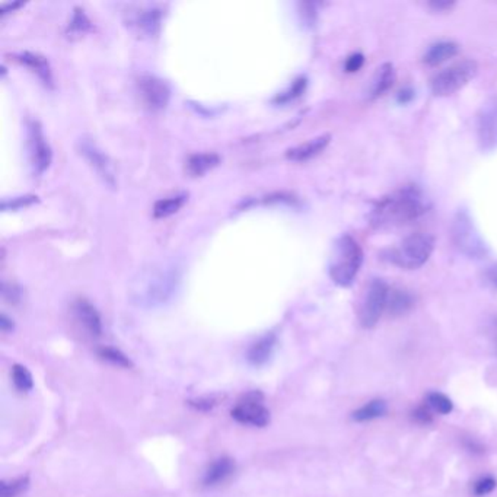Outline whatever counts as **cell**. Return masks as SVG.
<instances>
[{
    "instance_id": "obj_26",
    "label": "cell",
    "mask_w": 497,
    "mask_h": 497,
    "mask_svg": "<svg viewBox=\"0 0 497 497\" xmlns=\"http://www.w3.org/2000/svg\"><path fill=\"white\" fill-rule=\"evenodd\" d=\"M305 89H306V77L301 76V77H298V79H294L293 82H292V85H290L286 91L280 92L279 95L274 98V102H277V104L290 102V101H293V100L299 98V97L302 95V93L305 92Z\"/></svg>"
},
{
    "instance_id": "obj_5",
    "label": "cell",
    "mask_w": 497,
    "mask_h": 497,
    "mask_svg": "<svg viewBox=\"0 0 497 497\" xmlns=\"http://www.w3.org/2000/svg\"><path fill=\"white\" fill-rule=\"evenodd\" d=\"M451 236L455 247L469 259H485L489 252L471 216L465 210H460L455 214L451 225Z\"/></svg>"
},
{
    "instance_id": "obj_25",
    "label": "cell",
    "mask_w": 497,
    "mask_h": 497,
    "mask_svg": "<svg viewBox=\"0 0 497 497\" xmlns=\"http://www.w3.org/2000/svg\"><path fill=\"white\" fill-rule=\"evenodd\" d=\"M10 375H12V382H13V385L17 386L18 391L28 393L34 388L32 373L28 369H26V366L19 365V364L13 365L12 371H10Z\"/></svg>"
},
{
    "instance_id": "obj_30",
    "label": "cell",
    "mask_w": 497,
    "mask_h": 497,
    "mask_svg": "<svg viewBox=\"0 0 497 497\" xmlns=\"http://www.w3.org/2000/svg\"><path fill=\"white\" fill-rule=\"evenodd\" d=\"M89 28H91V22L86 18L85 12L82 9L76 8L75 13H73L72 22L69 25V32H72L75 35H80V34H84L85 31H88Z\"/></svg>"
},
{
    "instance_id": "obj_37",
    "label": "cell",
    "mask_w": 497,
    "mask_h": 497,
    "mask_svg": "<svg viewBox=\"0 0 497 497\" xmlns=\"http://www.w3.org/2000/svg\"><path fill=\"white\" fill-rule=\"evenodd\" d=\"M190 404L198 410H210L214 404H216V401L212 398H200L196 401H190Z\"/></svg>"
},
{
    "instance_id": "obj_3",
    "label": "cell",
    "mask_w": 497,
    "mask_h": 497,
    "mask_svg": "<svg viewBox=\"0 0 497 497\" xmlns=\"http://www.w3.org/2000/svg\"><path fill=\"white\" fill-rule=\"evenodd\" d=\"M362 263H364V251H362L357 241L347 234L341 235L335 241L331 255V280L341 288L352 286L360 272Z\"/></svg>"
},
{
    "instance_id": "obj_39",
    "label": "cell",
    "mask_w": 497,
    "mask_h": 497,
    "mask_svg": "<svg viewBox=\"0 0 497 497\" xmlns=\"http://www.w3.org/2000/svg\"><path fill=\"white\" fill-rule=\"evenodd\" d=\"M453 2H431L429 3V6H431L432 9L438 10V12H443V10H449L451 8H453Z\"/></svg>"
},
{
    "instance_id": "obj_2",
    "label": "cell",
    "mask_w": 497,
    "mask_h": 497,
    "mask_svg": "<svg viewBox=\"0 0 497 497\" xmlns=\"http://www.w3.org/2000/svg\"><path fill=\"white\" fill-rule=\"evenodd\" d=\"M424 196L418 185H406L379 200L369 214L375 229H395L418 221L426 212Z\"/></svg>"
},
{
    "instance_id": "obj_17",
    "label": "cell",
    "mask_w": 497,
    "mask_h": 497,
    "mask_svg": "<svg viewBox=\"0 0 497 497\" xmlns=\"http://www.w3.org/2000/svg\"><path fill=\"white\" fill-rule=\"evenodd\" d=\"M394 80H395L394 66L391 63H384L381 67H378V71H376V73L372 77L369 97L372 100L382 97L388 89L393 88Z\"/></svg>"
},
{
    "instance_id": "obj_22",
    "label": "cell",
    "mask_w": 497,
    "mask_h": 497,
    "mask_svg": "<svg viewBox=\"0 0 497 497\" xmlns=\"http://www.w3.org/2000/svg\"><path fill=\"white\" fill-rule=\"evenodd\" d=\"M216 153H194L187 160V171L190 176L198 177L219 164Z\"/></svg>"
},
{
    "instance_id": "obj_20",
    "label": "cell",
    "mask_w": 497,
    "mask_h": 497,
    "mask_svg": "<svg viewBox=\"0 0 497 497\" xmlns=\"http://www.w3.org/2000/svg\"><path fill=\"white\" fill-rule=\"evenodd\" d=\"M17 57H18V60L21 63H24L25 66H28L34 73H37V76L41 79L46 85L50 86L53 84L50 64H48V60L44 56L38 55V53H32V51H24V53H21V55H18Z\"/></svg>"
},
{
    "instance_id": "obj_24",
    "label": "cell",
    "mask_w": 497,
    "mask_h": 497,
    "mask_svg": "<svg viewBox=\"0 0 497 497\" xmlns=\"http://www.w3.org/2000/svg\"><path fill=\"white\" fill-rule=\"evenodd\" d=\"M187 200V194H176L158 200L153 206V214L156 218H167L169 214L176 213Z\"/></svg>"
},
{
    "instance_id": "obj_35",
    "label": "cell",
    "mask_w": 497,
    "mask_h": 497,
    "mask_svg": "<svg viewBox=\"0 0 497 497\" xmlns=\"http://www.w3.org/2000/svg\"><path fill=\"white\" fill-rule=\"evenodd\" d=\"M3 298L10 303H17V302H19L21 292L15 285L3 283Z\"/></svg>"
},
{
    "instance_id": "obj_4",
    "label": "cell",
    "mask_w": 497,
    "mask_h": 497,
    "mask_svg": "<svg viewBox=\"0 0 497 497\" xmlns=\"http://www.w3.org/2000/svg\"><path fill=\"white\" fill-rule=\"evenodd\" d=\"M435 248L433 236L427 234H413L407 236L402 243L393 250L391 260L395 265L406 268V270H415L427 263Z\"/></svg>"
},
{
    "instance_id": "obj_29",
    "label": "cell",
    "mask_w": 497,
    "mask_h": 497,
    "mask_svg": "<svg viewBox=\"0 0 497 497\" xmlns=\"http://www.w3.org/2000/svg\"><path fill=\"white\" fill-rule=\"evenodd\" d=\"M28 487V477H19L2 482V497H17Z\"/></svg>"
},
{
    "instance_id": "obj_23",
    "label": "cell",
    "mask_w": 497,
    "mask_h": 497,
    "mask_svg": "<svg viewBox=\"0 0 497 497\" xmlns=\"http://www.w3.org/2000/svg\"><path fill=\"white\" fill-rule=\"evenodd\" d=\"M386 413V404L385 401L382 400H373L368 404H365L364 407H360L359 410H356L353 413V420L355 422H369L373 419L382 418V415Z\"/></svg>"
},
{
    "instance_id": "obj_6",
    "label": "cell",
    "mask_w": 497,
    "mask_h": 497,
    "mask_svg": "<svg viewBox=\"0 0 497 497\" xmlns=\"http://www.w3.org/2000/svg\"><path fill=\"white\" fill-rule=\"evenodd\" d=\"M478 72V66L474 60H461L447 69L439 72L432 79V92L436 97H449L473 80Z\"/></svg>"
},
{
    "instance_id": "obj_9",
    "label": "cell",
    "mask_w": 497,
    "mask_h": 497,
    "mask_svg": "<svg viewBox=\"0 0 497 497\" xmlns=\"http://www.w3.org/2000/svg\"><path fill=\"white\" fill-rule=\"evenodd\" d=\"M231 414L238 423L254 427H264L270 422V411L264 406L263 395L257 391L250 393L243 400H239Z\"/></svg>"
},
{
    "instance_id": "obj_1",
    "label": "cell",
    "mask_w": 497,
    "mask_h": 497,
    "mask_svg": "<svg viewBox=\"0 0 497 497\" xmlns=\"http://www.w3.org/2000/svg\"><path fill=\"white\" fill-rule=\"evenodd\" d=\"M181 265L176 260H156L140 267L129 285V299L139 308L167 303L181 283Z\"/></svg>"
},
{
    "instance_id": "obj_21",
    "label": "cell",
    "mask_w": 497,
    "mask_h": 497,
    "mask_svg": "<svg viewBox=\"0 0 497 497\" xmlns=\"http://www.w3.org/2000/svg\"><path fill=\"white\" fill-rule=\"evenodd\" d=\"M235 471V462L231 458H219L214 461L205 474V486H216L229 478Z\"/></svg>"
},
{
    "instance_id": "obj_27",
    "label": "cell",
    "mask_w": 497,
    "mask_h": 497,
    "mask_svg": "<svg viewBox=\"0 0 497 497\" xmlns=\"http://www.w3.org/2000/svg\"><path fill=\"white\" fill-rule=\"evenodd\" d=\"M427 406L439 414H449L453 410L451 398L440 393H431L427 395Z\"/></svg>"
},
{
    "instance_id": "obj_7",
    "label": "cell",
    "mask_w": 497,
    "mask_h": 497,
    "mask_svg": "<svg viewBox=\"0 0 497 497\" xmlns=\"http://www.w3.org/2000/svg\"><path fill=\"white\" fill-rule=\"evenodd\" d=\"M389 289L391 288H389L381 279H373L371 281L359 311V319L362 327L373 328L376 324H378L382 314L386 311Z\"/></svg>"
},
{
    "instance_id": "obj_28",
    "label": "cell",
    "mask_w": 497,
    "mask_h": 497,
    "mask_svg": "<svg viewBox=\"0 0 497 497\" xmlns=\"http://www.w3.org/2000/svg\"><path fill=\"white\" fill-rule=\"evenodd\" d=\"M100 356L105 360H109L110 364L113 365H117V366H122V368H131L133 364L131 360L124 355L118 350V348H114V347H101L100 348Z\"/></svg>"
},
{
    "instance_id": "obj_11",
    "label": "cell",
    "mask_w": 497,
    "mask_h": 497,
    "mask_svg": "<svg viewBox=\"0 0 497 497\" xmlns=\"http://www.w3.org/2000/svg\"><path fill=\"white\" fill-rule=\"evenodd\" d=\"M162 10L155 5L131 6L124 13L126 25L140 35H155L159 30Z\"/></svg>"
},
{
    "instance_id": "obj_34",
    "label": "cell",
    "mask_w": 497,
    "mask_h": 497,
    "mask_svg": "<svg viewBox=\"0 0 497 497\" xmlns=\"http://www.w3.org/2000/svg\"><path fill=\"white\" fill-rule=\"evenodd\" d=\"M413 418L415 422H419L422 424H427L432 422V413H431V407H426V406H420L414 410L413 413Z\"/></svg>"
},
{
    "instance_id": "obj_31",
    "label": "cell",
    "mask_w": 497,
    "mask_h": 497,
    "mask_svg": "<svg viewBox=\"0 0 497 497\" xmlns=\"http://www.w3.org/2000/svg\"><path fill=\"white\" fill-rule=\"evenodd\" d=\"M496 489V480L491 477L480 478L474 485V493L477 496H486L490 494Z\"/></svg>"
},
{
    "instance_id": "obj_16",
    "label": "cell",
    "mask_w": 497,
    "mask_h": 497,
    "mask_svg": "<svg viewBox=\"0 0 497 497\" xmlns=\"http://www.w3.org/2000/svg\"><path fill=\"white\" fill-rule=\"evenodd\" d=\"M414 306V297L406 290L400 288H391L388 294L386 311L391 317H401L410 312Z\"/></svg>"
},
{
    "instance_id": "obj_32",
    "label": "cell",
    "mask_w": 497,
    "mask_h": 497,
    "mask_svg": "<svg viewBox=\"0 0 497 497\" xmlns=\"http://www.w3.org/2000/svg\"><path fill=\"white\" fill-rule=\"evenodd\" d=\"M364 63H365L364 55H360V53H355V55L347 57V60L344 63V69L348 73H355V72H359L362 69V66H364Z\"/></svg>"
},
{
    "instance_id": "obj_40",
    "label": "cell",
    "mask_w": 497,
    "mask_h": 497,
    "mask_svg": "<svg viewBox=\"0 0 497 497\" xmlns=\"http://www.w3.org/2000/svg\"><path fill=\"white\" fill-rule=\"evenodd\" d=\"M0 328H2L3 332L12 331V328H13V321L10 318H8L6 314H2V317H0Z\"/></svg>"
},
{
    "instance_id": "obj_41",
    "label": "cell",
    "mask_w": 497,
    "mask_h": 497,
    "mask_svg": "<svg viewBox=\"0 0 497 497\" xmlns=\"http://www.w3.org/2000/svg\"><path fill=\"white\" fill-rule=\"evenodd\" d=\"M496 352H497V339H496Z\"/></svg>"
},
{
    "instance_id": "obj_33",
    "label": "cell",
    "mask_w": 497,
    "mask_h": 497,
    "mask_svg": "<svg viewBox=\"0 0 497 497\" xmlns=\"http://www.w3.org/2000/svg\"><path fill=\"white\" fill-rule=\"evenodd\" d=\"M35 198H37V197H34V196H25V197L12 198L10 201L3 200L2 207H3V210H8V209H18V207H22V206H26V205H31L32 201H35Z\"/></svg>"
},
{
    "instance_id": "obj_14",
    "label": "cell",
    "mask_w": 497,
    "mask_h": 497,
    "mask_svg": "<svg viewBox=\"0 0 497 497\" xmlns=\"http://www.w3.org/2000/svg\"><path fill=\"white\" fill-rule=\"evenodd\" d=\"M73 312L79 324L84 327L89 335L100 337L102 334V322L95 306L86 299H77L73 303Z\"/></svg>"
},
{
    "instance_id": "obj_10",
    "label": "cell",
    "mask_w": 497,
    "mask_h": 497,
    "mask_svg": "<svg viewBox=\"0 0 497 497\" xmlns=\"http://www.w3.org/2000/svg\"><path fill=\"white\" fill-rule=\"evenodd\" d=\"M26 146H28V158L34 172L41 174L51 162V147L38 120H30L26 124Z\"/></svg>"
},
{
    "instance_id": "obj_38",
    "label": "cell",
    "mask_w": 497,
    "mask_h": 497,
    "mask_svg": "<svg viewBox=\"0 0 497 497\" xmlns=\"http://www.w3.org/2000/svg\"><path fill=\"white\" fill-rule=\"evenodd\" d=\"M413 98H414V91L410 89V88L402 89V91L398 93V102H400V104H409Z\"/></svg>"
},
{
    "instance_id": "obj_18",
    "label": "cell",
    "mask_w": 497,
    "mask_h": 497,
    "mask_svg": "<svg viewBox=\"0 0 497 497\" xmlns=\"http://www.w3.org/2000/svg\"><path fill=\"white\" fill-rule=\"evenodd\" d=\"M276 344V337L273 334H267L260 340L255 341L247 353V359L251 365L254 366H261L267 364V360L272 357L273 350Z\"/></svg>"
},
{
    "instance_id": "obj_36",
    "label": "cell",
    "mask_w": 497,
    "mask_h": 497,
    "mask_svg": "<svg viewBox=\"0 0 497 497\" xmlns=\"http://www.w3.org/2000/svg\"><path fill=\"white\" fill-rule=\"evenodd\" d=\"M485 280L487 281V283H489L491 288L497 289V263H494V264H491V265H489V267L486 268Z\"/></svg>"
},
{
    "instance_id": "obj_12",
    "label": "cell",
    "mask_w": 497,
    "mask_h": 497,
    "mask_svg": "<svg viewBox=\"0 0 497 497\" xmlns=\"http://www.w3.org/2000/svg\"><path fill=\"white\" fill-rule=\"evenodd\" d=\"M477 136L482 151L497 149V98L482 105L477 120Z\"/></svg>"
},
{
    "instance_id": "obj_8",
    "label": "cell",
    "mask_w": 497,
    "mask_h": 497,
    "mask_svg": "<svg viewBox=\"0 0 497 497\" xmlns=\"http://www.w3.org/2000/svg\"><path fill=\"white\" fill-rule=\"evenodd\" d=\"M77 151L82 155L89 167L97 172V176L102 180L105 185L114 188L117 185V176L115 168L110 156L106 155L101 147L93 142L92 138L82 136L77 140Z\"/></svg>"
},
{
    "instance_id": "obj_19",
    "label": "cell",
    "mask_w": 497,
    "mask_h": 497,
    "mask_svg": "<svg viewBox=\"0 0 497 497\" xmlns=\"http://www.w3.org/2000/svg\"><path fill=\"white\" fill-rule=\"evenodd\" d=\"M458 51H460L458 44H455L452 41L435 43L427 48V51L424 53L423 60L429 66H439L442 63L448 62L449 59L455 57L456 55H458Z\"/></svg>"
},
{
    "instance_id": "obj_13",
    "label": "cell",
    "mask_w": 497,
    "mask_h": 497,
    "mask_svg": "<svg viewBox=\"0 0 497 497\" xmlns=\"http://www.w3.org/2000/svg\"><path fill=\"white\" fill-rule=\"evenodd\" d=\"M138 86L147 109L153 111L165 109L169 100V88L162 79L153 75H143L138 80Z\"/></svg>"
},
{
    "instance_id": "obj_15",
    "label": "cell",
    "mask_w": 497,
    "mask_h": 497,
    "mask_svg": "<svg viewBox=\"0 0 497 497\" xmlns=\"http://www.w3.org/2000/svg\"><path fill=\"white\" fill-rule=\"evenodd\" d=\"M330 139H331L330 134H322V136H318V138L308 140L299 146L292 147V149H289L286 152V156L292 160H298V162L308 160L324 151L330 143Z\"/></svg>"
}]
</instances>
